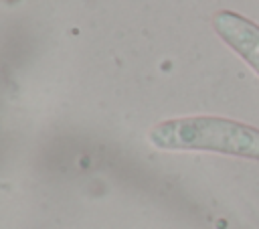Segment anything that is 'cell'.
I'll use <instances>...</instances> for the list:
<instances>
[{"label": "cell", "mask_w": 259, "mask_h": 229, "mask_svg": "<svg viewBox=\"0 0 259 229\" xmlns=\"http://www.w3.org/2000/svg\"><path fill=\"white\" fill-rule=\"evenodd\" d=\"M148 138L160 150L217 152L259 160V128L229 118H174L154 126Z\"/></svg>", "instance_id": "obj_1"}, {"label": "cell", "mask_w": 259, "mask_h": 229, "mask_svg": "<svg viewBox=\"0 0 259 229\" xmlns=\"http://www.w3.org/2000/svg\"><path fill=\"white\" fill-rule=\"evenodd\" d=\"M212 26L219 36L259 75V24L241 14L223 10L212 18Z\"/></svg>", "instance_id": "obj_2"}]
</instances>
